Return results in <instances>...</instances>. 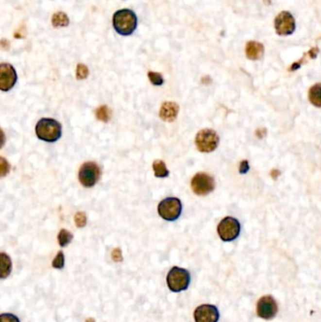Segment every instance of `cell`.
<instances>
[{
  "label": "cell",
  "instance_id": "9a60e30c",
  "mask_svg": "<svg viewBox=\"0 0 321 322\" xmlns=\"http://www.w3.org/2000/svg\"><path fill=\"white\" fill-rule=\"evenodd\" d=\"M309 100L315 107H321V83L315 84L309 90Z\"/></svg>",
  "mask_w": 321,
  "mask_h": 322
},
{
  "label": "cell",
  "instance_id": "e0dca14e",
  "mask_svg": "<svg viewBox=\"0 0 321 322\" xmlns=\"http://www.w3.org/2000/svg\"><path fill=\"white\" fill-rule=\"evenodd\" d=\"M153 169L155 177L164 178L168 177L169 174L166 164L162 160H154L153 163Z\"/></svg>",
  "mask_w": 321,
  "mask_h": 322
},
{
  "label": "cell",
  "instance_id": "484cf974",
  "mask_svg": "<svg viewBox=\"0 0 321 322\" xmlns=\"http://www.w3.org/2000/svg\"><path fill=\"white\" fill-rule=\"evenodd\" d=\"M0 322H20V321L15 315L8 313L0 316Z\"/></svg>",
  "mask_w": 321,
  "mask_h": 322
},
{
  "label": "cell",
  "instance_id": "ffe728a7",
  "mask_svg": "<svg viewBox=\"0 0 321 322\" xmlns=\"http://www.w3.org/2000/svg\"><path fill=\"white\" fill-rule=\"evenodd\" d=\"M73 237H73L72 233H70L69 231L65 230V229H62L59 233V235H58L59 244L61 247H65V246H67L68 244L71 243V241L73 240Z\"/></svg>",
  "mask_w": 321,
  "mask_h": 322
},
{
  "label": "cell",
  "instance_id": "ac0fdd59",
  "mask_svg": "<svg viewBox=\"0 0 321 322\" xmlns=\"http://www.w3.org/2000/svg\"><path fill=\"white\" fill-rule=\"evenodd\" d=\"M52 25L55 28H63L69 25V18L64 13H56L52 16Z\"/></svg>",
  "mask_w": 321,
  "mask_h": 322
},
{
  "label": "cell",
  "instance_id": "7402d4cb",
  "mask_svg": "<svg viewBox=\"0 0 321 322\" xmlns=\"http://www.w3.org/2000/svg\"><path fill=\"white\" fill-rule=\"evenodd\" d=\"M148 77H149V80L151 81V83L153 85H154V86H161L164 83L163 77L159 73L149 72L148 73Z\"/></svg>",
  "mask_w": 321,
  "mask_h": 322
},
{
  "label": "cell",
  "instance_id": "7c38bea8",
  "mask_svg": "<svg viewBox=\"0 0 321 322\" xmlns=\"http://www.w3.org/2000/svg\"><path fill=\"white\" fill-rule=\"evenodd\" d=\"M194 320L195 322H218L220 312L215 305H203L195 309Z\"/></svg>",
  "mask_w": 321,
  "mask_h": 322
},
{
  "label": "cell",
  "instance_id": "f546056e",
  "mask_svg": "<svg viewBox=\"0 0 321 322\" xmlns=\"http://www.w3.org/2000/svg\"><path fill=\"white\" fill-rule=\"evenodd\" d=\"M94 322V320H93V319H88V320H87V322Z\"/></svg>",
  "mask_w": 321,
  "mask_h": 322
},
{
  "label": "cell",
  "instance_id": "8fae6325",
  "mask_svg": "<svg viewBox=\"0 0 321 322\" xmlns=\"http://www.w3.org/2000/svg\"><path fill=\"white\" fill-rule=\"evenodd\" d=\"M17 81L16 69L9 63H1L0 65V90L8 92L14 88Z\"/></svg>",
  "mask_w": 321,
  "mask_h": 322
},
{
  "label": "cell",
  "instance_id": "9c48e42d",
  "mask_svg": "<svg viewBox=\"0 0 321 322\" xmlns=\"http://www.w3.org/2000/svg\"><path fill=\"white\" fill-rule=\"evenodd\" d=\"M274 27L278 35L288 36L296 30V22L289 12H282L275 18Z\"/></svg>",
  "mask_w": 321,
  "mask_h": 322
},
{
  "label": "cell",
  "instance_id": "d4e9b609",
  "mask_svg": "<svg viewBox=\"0 0 321 322\" xmlns=\"http://www.w3.org/2000/svg\"><path fill=\"white\" fill-rule=\"evenodd\" d=\"M52 266L55 269L58 270H61L64 267V254L62 252H59L57 256L55 257V259L52 262Z\"/></svg>",
  "mask_w": 321,
  "mask_h": 322
},
{
  "label": "cell",
  "instance_id": "603a6c76",
  "mask_svg": "<svg viewBox=\"0 0 321 322\" xmlns=\"http://www.w3.org/2000/svg\"><path fill=\"white\" fill-rule=\"evenodd\" d=\"M89 76V69L85 64L79 63L77 67V79H85Z\"/></svg>",
  "mask_w": 321,
  "mask_h": 322
},
{
  "label": "cell",
  "instance_id": "5b68a950",
  "mask_svg": "<svg viewBox=\"0 0 321 322\" xmlns=\"http://www.w3.org/2000/svg\"><path fill=\"white\" fill-rule=\"evenodd\" d=\"M220 142L219 135L212 129H203L199 131L195 138L197 149L202 153L213 152Z\"/></svg>",
  "mask_w": 321,
  "mask_h": 322
},
{
  "label": "cell",
  "instance_id": "44dd1931",
  "mask_svg": "<svg viewBox=\"0 0 321 322\" xmlns=\"http://www.w3.org/2000/svg\"><path fill=\"white\" fill-rule=\"evenodd\" d=\"M318 53H319V48H318V47H315V48L311 49V50L306 54L305 58L306 57H310V58H312V59H315V58L317 57ZM304 60V58H303V59H302V60L299 62H295V63L291 66V71H295V70L299 69L300 66L303 64Z\"/></svg>",
  "mask_w": 321,
  "mask_h": 322
},
{
  "label": "cell",
  "instance_id": "cb8c5ba5",
  "mask_svg": "<svg viewBox=\"0 0 321 322\" xmlns=\"http://www.w3.org/2000/svg\"><path fill=\"white\" fill-rule=\"evenodd\" d=\"M75 222L78 228H82L87 224V217L84 212H77L75 216Z\"/></svg>",
  "mask_w": 321,
  "mask_h": 322
},
{
  "label": "cell",
  "instance_id": "3957f363",
  "mask_svg": "<svg viewBox=\"0 0 321 322\" xmlns=\"http://www.w3.org/2000/svg\"><path fill=\"white\" fill-rule=\"evenodd\" d=\"M190 284L189 272L179 267H173L167 275V285L169 290L180 292L187 289Z\"/></svg>",
  "mask_w": 321,
  "mask_h": 322
},
{
  "label": "cell",
  "instance_id": "4316f807",
  "mask_svg": "<svg viewBox=\"0 0 321 322\" xmlns=\"http://www.w3.org/2000/svg\"><path fill=\"white\" fill-rule=\"evenodd\" d=\"M112 259L116 262H120L122 260V251L119 248H116L112 251Z\"/></svg>",
  "mask_w": 321,
  "mask_h": 322
},
{
  "label": "cell",
  "instance_id": "ba28073f",
  "mask_svg": "<svg viewBox=\"0 0 321 322\" xmlns=\"http://www.w3.org/2000/svg\"><path fill=\"white\" fill-rule=\"evenodd\" d=\"M191 188L199 196L207 195L214 190V178L207 173L199 172L191 179Z\"/></svg>",
  "mask_w": 321,
  "mask_h": 322
},
{
  "label": "cell",
  "instance_id": "8992f818",
  "mask_svg": "<svg viewBox=\"0 0 321 322\" xmlns=\"http://www.w3.org/2000/svg\"><path fill=\"white\" fill-rule=\"evenodd\" d=\"M218 234L223 241H233L240 234V223L235 218L226 217L218 225Z\"/></svg>",
  "mask_w": 321,
  "mask_h": 322
},
{
  "label": "cell",
  "instance_id": "4fadbf2b",
  "mask_svg": "<svg viewBox=\"0 0 321 322\" xmlns=\"http://www.w3.org/2000/svg\"><path fill=\"white\" fill-rule=\"evenodd\" d=\"M179 107L174 102H165L162 104L159 111L160 118L165 122H172L176 119Z\"/></svg>",
  "mask_w": 321,
  "mask_h": 322
},
{
  "label": "cell",
  "instance_id": "7a4b0ae2",
  "mask_svg": "<svg viewBox=\"0 0 321 322\" xmlns=\"http://www.w3.org/2000/svg\"><path fill=\"white\" fill-rule=\"evenodd\" d=\"M38 138L46 142H55L61 137V123L54 119H41L35 127Z\"/></svg>",
  "mask_w": 321,
  "mask_h": 322
},
{
  "label": "cell",
  "instance_id": "d6986e66",
  "mask_svg": "<svg viewBox=\"0 0 321 322\" xmlns=\"http://www.w3.org/2000/svg\"><path fill=\"white\" fill-rule=\"evenodd\" d=\"M95 116H96L97 120L104 122V123H107L110 120L111 111L107 106H101V107H97V109L95 110Z\"/></svg>",
  "mask_w": 321,
  "mask_h": 322
},
{
  "label": "cell",
  "instance_id": "f1b7e54d",
  "mask_svg": "<svg viewBox=\"0 0 321 322\" xmlns=\"http://www.w3.org/2000/svg\"><path fill=\"white\" fill-rule=\"evenodd\" d=\"M249 163L247 160H243L241 161L240 163V166H239V172L240 173H246L248 170H249Z\"/></svg>",
  "mask_w": 321,
  "mask_h": 322
},
{
  "label": "cell",
  "instance_id": "6da1fadb",
  "mask_svg": "<svg viewBox=\"0 0 321 322\" xmlns=\"http://www.w3.org/2000/svg\"><path fill=\"white\" fill-rule=\"evenodd\" d=\"M115 31L122 36H129L134 33L138 26V18L135 13L128 9L117 11L112 18Z\"/></svg>",
  "mask_w": 321,
  "mask_h": 322
},
{
  "label": "cell",
  "instance_id": "52a82bcc",
  "mask_svg": "<svg viewBox=\"0 0 321 322\" xmlns=\"http://www.w3.org/2000/svg\"><path fill=\"white\" fill-rule=\"evenodd\" d=\"M100 174L101 171L99 166L94 162L89 161L84 163L80 167L78 172V179L82 186L86 187H92L99 180Z\"/></svg>",
  "mask_w": 321,
  "mask_h": 322
},
{
  "label": "cell",
  "instance_id": "277c9868",
  "mask_svg": "<svg viewBox=\"0 0 321 322\" xmlns=\"http://www.w3.org/2000/svg\"><path fill=\"white\" fill-rule=\"evenodd\" d=\"M157 211L163 220L174 221L182 213L181 201L175 197H168L162 200L157 206Z\"/></svg>",
  "mask_w": 321,
  "mask_h": 322
},
{
  "label": "cell",
  "instance_id": "2e32d148",
  "mask_svg": "<svg viewBox=\"0 0 321 322\" xmlns=\"http://www.w3.org/2000/svg\"><path fill=\"white\" fill-rule=\"evenodd\" d=\"M12 271V260L5 254L1 253V278L5 279L11 274Z\"/></svg>",
  "mask_w": 321,
  "mask_h": 322
},
{
  "label": "cell",
  "instance_id": "5bb4252c",
  "mask_svg": "<svg viewBox=\"0 0 321 322\" xmlns=\"http://www.w3.org/2000/svg\"><path fill=\"white\" fill-rule=\"evenodd\" d=\"M264 55V46L255 41L248 42L246 45V56L249 60L257 61Z\"/></svg>",
  "mask_w": 321,
  "mask_h": 322
},
{
  "label": "cell",
  "instance_id": "83f0119b",
  "mask_svg": "<svg viewBox=\"0 0 321 322\" xmlns=\"http://www.w3.org/2000/svg\"><path fill=\"white\" fill-rule=\"evenodd\" d=\"M9 171V164L8 162H6V160L1 157V175L4 176L6 173H8Z\"/></svg>",
  "mask_w": 321,
  "mask_h": 322
},
{
  "label": "cell",
  "instance_id": "30bf717a",
  "mask_svg": "<svg viewBox=\"0 0 321 322\" xmlns=\"http://www.w3.org/2000/svg\"><path fill=\"white\" fill-rule=\"evenodd\" d=\"M257 315L264 320H272L278 313V305L272 296H264L256 305Z\"/></svg>",
  "mask_w": 321,
  "mask_h": 322
}]
</instances>
